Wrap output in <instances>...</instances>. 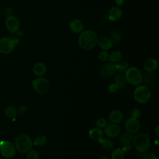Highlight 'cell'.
Instances as JSON below:
<instances>
[{"label": "cell", "mask_w": 159, "mask_h": 159, "mask_svg": "<svg viewBox=\"0 0 159 159\" xmlns=\"http://www.w3.org/2000/svg\"><path fill=\"white\" fill-rule=\"evenodd\" d=\"M98 37L96 32L91 30L82 31L78 37L79 45L86 50L94 48L98 43Z\"/></svg>", "instance_id": "1"}, {"label": "cell", "mask_w": 159, "mask_h": 159, "mask_svg": "<svg viewBox=\"0 0 159 159\" xmlns=\"http://www.w3.org/2000/svg\"><path fill=\"white\" fill-rule=\"evenodd\" d=\"M151 91L149 87L145 85H138L134 93L135 100L139 104H145L151 98Z\"/></svg>", "instance_id": "4"}, {"label": "cell", "mask_w": 159, "mask_h": 159, "mask_svg": "<svg viewBox=\"0 0 159 159\" xmlns=\"http://www.w3.org/2000/svg\"><path fill=\"white\" fill-rule=\"evenodd\" d=\"M109 119L113 124H119L123 119V114L119 110H113L109 114Z\"/></svg>", "instance_id": "15"}, {"label": "cell", "mask_w": 159, "mask_h": 159, "mask_svg": "<svg viewBox=\"0 0 159 159\" xmlns=\"http://www.w3.org/2000/svg\"><path fill=\"white\" fill-rule=\"evenodd\" d=\"M47 142V138L45 135H42L37 137L33 142V145L37 147H43Z\"/></svg>", "instance_id": "28"}, {"label": "cell", "mask_w": 159, "mask_h": 159, "mask_svg": "<svg viewBox=\"0 0 159 159\" xmlns=\"http://www.w3.org/2000/svg\"><path fill=\"white\" fill-rule=\"evenodd\" d=\"M47 71V67L45 64L41 62L37 63L34 65L33 67V72L34 74L37 76H42L45 75Z\"/></svg>", "instance_id": "20"}, {"label": "cell", "mask_w": 159, "mask_h": 159, "mask_svg": "<svg viewBox=\"0 0 159 159\" xmlns=\"http://www.w3.org/2000/svg\"><path fill=\"white\" fill-rule=\"evenodd\" d=\"M142 76L140 70L137 67L129 68L125 73L127 82L134 86H138L142 82Z\"/></svg>", "instance_id": "5"}, {"label": "cell", "mask_w": 159, "mask_h": 159, "mask_svg": "<svg viewBox=\"0 0 159 159\" xmlns=\"http://www.w3.org/2000/svg\"><path fill=\"white\" fill-rule=\"evenodd\" d=\"M143 67L147 72H153L158 67L157 61L154 58H148L145 61Z\"/></svg>", "instance_id": "17"}, {"label": "cell", "mask_w": 159, "mask_h": 159, "mask_svg": "<svg viewBox=\"0 0 159 159\" xmlns=\"http://www.w3.org/2000/svg\"><path fill=\"white\" fill-rule=\"evenodd\" d=\"M141 115V111L138 108H134L130 112V116L132 117L138 119Z\"/></svg>", "instance_id": "34"}, {"label": "cell", "mask_w": 159, "mask_h": 159, "mask_svg": "<svg viewBox=\"0 0 159 159\" xmlns=\"http://www.w3.org/2000/svg\"><path fill=\"white\" fill-rule=\"evenodd\" d=\"M0 152L3 157L6 158H11L13 157L16 153L15 145L10 141H1Z\"/></svg>", "instance_id": "8"}, {"label": "cell", "mask_w": 159, "mask_h": 159, "mask_svg": "<svg viewBox=\"0 0 159 159\" xmlns=\"http://www.w3.org/2000/svg\"><path fill=\"white\" fill-rule=\"evenodd\" d=\"M16 42L9 37H3L0 39V53L2 54L11 53L15 48Z\"/></svg>", "instance_id": "7"}, {"label": "cell", "mask_w": 159, "mask_h": 159, "mask_svg": "<svg viewBox=\"0 0 159 159\" xmlns=\"http://www.w3.org/2000/svg\"><path fill=\"white\" fill-rule=\"evenodd\" d=\"M100 159H111V158H109L107 156L103 155V156H101V157H100Z\"/></svg>", "instance_id": "41"}, {"label": "cell", "mask_w": 159, "mask_h": 159, "mask_svg": "<svg viewBox=\"0 0 159 159\" xmlns=\"http://www.w3.org/2000/svg\"><path fill=\"white\" fill-rule=\"evenodd\" d=\"M89 135L92 140L94 141H98L102 138H103L104 132L102 130V129L96 127L92 128L89 131Z\"/></svg>", "instance_id": "18"}, {"label": "cell", "mask_w": 159, "mask_h": 159, "mask_svg": "<svg viewBox=\"0 0 159 159\" xmlns=\"http://www.w3.org/2000/svg\"><path fill=\"white\" fill-rule=\"evenodd\" d=\"M122 57V55L120 52L118 50H114L111 52L109 54H108L107 60L111 63H116L121 60Z\"/></svg>", "instance_id": "22"}, {"label": "cell", "mask_w": 159, "mask_h": 159, "mask_svg": "<svg viewBox=\"0 0 159 159\" xmlns=\"http://www.w3.org/2000/svg\"><path fill=\"white\" fill-rule=\"evenodd\" d=\"M33 146V142L27 134H22L17 135L15 139V147L22 153H27Z\"/></svg>", "instance_id": "3"}, {"label": "cell", "mask_w": 159, "mask_h": 159, "mask_svg": "<svg viewBox=\"0 0 159 159\" xmlns=\"http://www.w3.org/2000/svg\"><path fill=\"white\" fill-rule=\"evenodd\" d=\"M116 71L115 64L111 62L102 65L99 69L101 75L105 78H109L115 75Z\"/></svg>", "instance_id": "11"}, {"label": "cell", "mask_w": 159, "mask_h": 159, "mask_svg": "<svg viewBox=\"0 0 159 159\" xmlns=\"http://www.w3.org/2000/svg\"><path fill=\"white\" fill-rule=\"evenodd\" d=\"M132 144L140 153H144L150 147V140L149 137L144 133H137L132 138Z\"/></svg>", "instance_id": "2"}, {"label": "cell", "mask_w": 159, "mask_h": 159, "mask_svg": "<svg viewBox=\"0 0 159 159\" xmlns=\"http://www.w3.org/2000/svg\"><path fill=\"white\" fill-rule=\"evenodd\" d=\"M142 158L143 159H158L156 155L153 152H150L148 150L143 153L142 155Z\"/></svg>", "instance_id": "32"}, {"label": "cell", "mask_w": 159, "mask_h": 159, "mask_svg": "<svg viewBox=\"0 0 159 159\" xmlns=\"http://www.w3.org/2000/svg\"><path fill=\"white\" fill-rule=\"evenodd\" d=\"M98 43L99 46L104 50H109L112 47V43L111 40H110L109 37L106 36H102L98 39Z\"/></svg>", "instance_id": "19"}, {"label": "cell", "mask_w": 159, "mask_h": 159, "mask_svg": "<svg viewBox=\"0 0 159 159\" xmlns=\"http://www.w3.org/2000/svg\"><path fill=\"white\" fill-rule=\"evenodd\" d=\"M124 0H115V2L117 6H121L124 3Z\"/></svg>", "instance_id": "39"}, {"label": "cell", "mask_w": 159, "mask_h": 159, "mask_svg": "<svg viewBox=\"0 0 159 159\" xmlns=\"http://www.w3.org/2000/svg\"><path fill=\"white\" fill-rule=\"evenodd\" d=\"M114 64L116 71L119 72H124L129 68V63L126 61H120Z\"/></svg>", "instance_id": "27"}, {"label": "cell", "mask_w": 159, "mask_h": 159, "mask_svg": "<svg viewBox=\"0 0 159 159\" xmlns=\"http://www.w3.org/2000/svg\"><path fill=\"white\" fill-rule=\"evenodd\" d=\"M5 114L10 119H15L17 116V110L14 106H8L5 109Z\"/></svg>", "instance_id": "24"}, {"label": "cell", "mask_w": 159, "mask_h": 159, "mask_svg": "<svg viewBox=\"0 0 159 159\" xmlns=\"http://www.w3.org/2000/svg\"><path fill=\"white\" fill-rule=\"evenodd\" d=\"M107 125V122L104 117H99L96 121V125L100 129H104Z\"/></svg>", "instance_id": "30"}, {"label": "cell", "mask_w": 159, "mask_h": 159, "mask_svg": "<svg viewBox=\"0 0 159 159\" xmlns=\"http://www.w3.org/2000/svg\"><path fill=\"white\" fill-rule=\"evenodd\" d=\"M26 159H39V153L35 150H30L27 152Z\"/></svg>", "instance_id": "31"}, {"label": "cell", "mask_w": 159, "mask_h": 159, "mask_svg": "<svg viewBox=\"0 0 159 159\" xmlns=\"http://www.w3.org/2000/svg\"><path fill=\"white\" fill-rule=\"evenodd\" d=\"M98 142L102 147V148L106 151H111L114 148V142L110 139L102 138Z\"/></svg>", "instance_id": "21"}, {"label": "cell", "mask_w": 159, "mask_h": 159, "mask_svg": "<svg viewBox=\"0 0 159 159\" xmlns=\"http://www.w3.org/2000/svg\"><path fill=\"white\" fill-rule=\"evenodd\" d=\"M108 52L107 50H102L98 55V58L101 61H105L108 58Z\"/></svg>", "instance_id": "33"}, {"label": "cell", "mask_w": 159, "mask_h": 159, "mask_svg": "<svg viewBox=\"0 0 159 159\" xmlns=\"http://www.w3.org/2000/svg\"><path fill=\"white\" fill-rule=\"evenodd\" d=\"M122 16V11L119 7H112L108 13V19L112 22H116L119 20Z\"/></svg>", "instance_id": "14"}, {"label": "cell", "mask_w": 159, "mask_h": 159, "mask_svg": "<svg viewBox=\"0 0 159 159\" xmlns=\"http://www.w3.org/2000/svg\"><path fill=\"white\" fill-rule=\"evenodd\" d=\"M109 39L111 40L112 45H117L120 42L121 35L118 32L113 31L112 32H111Z\"/></svg>", "instance_id": "29"}, {"label": "cell", "mask_w": 159, "mask_h": 159, "mask_svg": "<svg viewBox=\"0 0 159 159\" xmlns=\"http://www.w3.org/2000/svg\"><path fill=\"white\" fill-rule=\"evenodd\" d=\"M69 27L73 32L75 34H79L83 31L84 26L83 22L81 20L78 19H75L70 22Z\"/></svg>", "instance_id": "16"}, {"label": "cell", "mask_w": 159, "mask_h": 159, "mask_svg": "<svg viewBox=\"0 0 159 159\" xmlns=\"http://www.w3.org/2000/svg\"><path fill=\"white\" fill-rule=\"evenodd\" d=\"M155 131V132L156 135H157V137H158V136H159V126H158V125H157V126L156 127Z\"/></svg>", "instance_id": "40"}, {"label": "cell", "mask_w": 159, "mask_h": 159, "mask_svg": "<svg viewBox=\"0 0 159 159\" xmlns=\"http://www.w3.org/2000/svg\"><path fill=\"white\" fill-rule=\"evenodd\" d=\"M127 81L125 78L122 75L119 74L114 77V83L118 86L119 89H123L127 85Z\"/></svg>", "instance_id": "23"}, {"label": "cell", "mask_w": 159, "mask_h": 159, "mask_svg": "<svg viewBox=\"0 0 159 159\" xmlns=\"http://www.w3.org/2000/svg\"><path fill=\"white\" fill-rule=\"evenodd\" d=\"M104 129V134L109 138H114L119 135L121 133V129L117 124H110L106 125Z\"/></svg>", "instance_id": "12"}, {"label": "cell", "mask_w": 159, "mask_h": 159, "mask_svg": "<svg viewBox=\"0 0 159 159\" xmlns=\"http://www.w3.org/2000/svg\"><path fill=\"white\" fill-rule=\"evenodd\" d=\"M142 81L147 87H153L157 83L158 78L153 72H146L142 76Z\"/></svg>", "instance_id": "13"}, {"label": "cell", "mask_w": 159, "mask_h": 159, "mask_svg": "<svg viewBox=\"0 0 159 159\" xmlns=\"http://www.w3.org/2000/svg\"><path fill=\"white\" fill-rule=\"evenodd\" d=\"M32 85L35 91L40 94H47L50 89L49 81L43 77H37L32 81Z\"/></svg>", "instance_id": "6"}, {"label": "cell", "mask_w": 159, "mask_h": 159, "mask_svg": "<svg viewBox=\"0 0 159 159\" xmlns=\"http://www.w3.org/2000/svg\"><path fill=\"white\" fill-rule=\"evenodd\" d=\"M26 111H27L26 106L24 105L20 106L17 110V115H19V116H23L26 113Z\"/></svg>", "instance_id": "36"}, {"label": "cell", "mask_w": 159, "mask_h": 159, "mask_svg": "<svg viewBox=\"0 0 159 159\" xmlns=\"http://www.w3.org/2000/svg\"><path fill=\"white\" fill-rule=\"evenodd\" d=\"M12 9H11V8H7V9H6V11H5V12H4L5 16H6V17H9V16H12Z\"/></svg>", "instance_id": "38"}, {"label": "cell", "mask_w": 159, "mask_h": 159, "mask_svg": "<svg viewBox=\"0 0 159 159\" xmlns=\"http://www.w3.org/2000/svg\"><path fill=\"white\" fill-rule=\"evenodd\" d=\"M5 26L8 31L11 33L17 32L20 27L19 20L14 16H10L6 18Z\"/></svg>", "instance_id": "9"}, {"label": "cell", "mask_w": 159, "mask_h": 159, "mask_svg": "<svg viewBox=\"0 0 159 159\" xmlns=\"http://www.w3.org/2000/svg\"><path fill=\"white\" fill-rule=\"evenodd\" d=\"M119 89L118 86L115 84V83H112L110 85H109L108 86V91L111 93H116L117 90Z\"/></svg>", "instance_id": "37"}, {"label": "cell", "mask_w": 159, "mask_h": 159, "mask_svg": "<svg viewBox=\"0 0 159 159\" xmlns=\"http://www.w3.org/2000/svg\"><path fill=\"white\" fill-rule=\"evenodd\" d=\"M125 152L121 148H115L111 154L112 159H124Z\"/></svg>", "instance_id": "26"}, {"label": "cell", "mask_w": 159, "mask_h": 159, "mask_svg": "<svg viewBox=\"0 0 159 159\" xmlns=\"http://www.w3.org/2000/svg\"><path fill=\"white\" fill-rule=\"evenodd\" d=\"M125 128L127 132L131 134H135L139 132L140 124L137 119L134 117L128 118L125 122Z\"/></svg>", "instance_id": "10"}, {"label": "cell", "mask_w": 159, "mask_h": 159, "mask_svg": "<svg viewBox=\"0 0 159 159\" xmlns=\"http://www.w3.org/2000/svg\"><path fill=\"white\" fill-rule=\"evenodd\" d=\"M133 144L131 143V142H128V143H123V146L121 148L123 151L125 152H129L130 150H132V148H133Z\"/></svg>", "instance_id": "35"}, {"label": "cell", "mask_w": 159, "mask_h": 159, "mask_svg": "<svg viewBox=\"0 0 159 159\" xmlns=\"http://www.w3.org/2000/svg\"><path fill=\"white\" fill-rule=\"evenodd\" d=\"M120 135H119V140L122 143H128V142H131L132 140V134H130L128 132H124L122 134H120Z\"/></svg>", "instance_id": "25"}, {"label": "cell", "mask_w": 159, "mask_h": 159, "mask_svg": "<svg viewBox=\"0 0 159 159\" xmlns=\"http://www.w3.org/2000/svg\"><path fill=\"white\" fill-rule=\"evenodd\" d=\"M54 159H60V158H54Z\"/></svg>", "instance_id": "42"}]
</instances>
